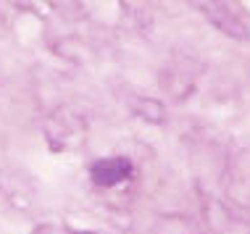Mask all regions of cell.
Segmentation results:
<instances>
[{
  "label": "cell",
  "instance_id": "obj_1",
  "mask_svg": "<svg viewBox=\"0 0 250 234\" xmlns=\"http://www.w3.org/2000/svg\"><path fill=\"white\" fill-rule=\"evenodd\" d=\"M200 8H203V13H206L208 21H211L219 32H224L227 37H234V39H248L250 37L248 24L242 21V16L232 8V5H227V3H203Z\"/></svg>",
  "mask_w": 250,
  "mask_h": 234
},
{
  "label": "cell",
  "instance_id": "obj_2",
  "mask_svg": "<svg viewBox=\"0 0 250 234\" xmlns=\"http://www.w3.org/2000/svg\"><path fill=\"white\" fill-rule=\"evenodd\" d=\"M134 166L129 158L124 156H113V158H100L92 163L90 176L98 187H116L119 182H126L132 176Z\"/></svg>",
  "mask_w": 250,
  "mask_h": 234
},
{
  "label": "cell",
  "instance_id": "obj_3",
  "mask_svg": "<svg viewBox=\"0 0 250 234\" xmlns=\"http://www.w3.org/2000/svg\"><path fill=\"white\" fill-rule=\"evenodd\" d=\"M140 113H143L147 121H164V111H161V105L153 103V100H145V105L140 108Z\"/></svg>",
  "mask_w": 250,
  "mask_h": 234
},
{
  "label": "cell",
  "instance_id": "obj_4",
  "mask_svg": "<svg viewBox=\"0 0 250 234\" xmlns=\"http://www.w3.org/2000/svg\"><path fill=\"white\" fill-rule=\"evenodd\" d=\"M74 234H79V232H74ZM84 234H90V232H84Z\"/></svg>",
  "mask_w": 250,
  "mask_h": 234
}]
</instances>
